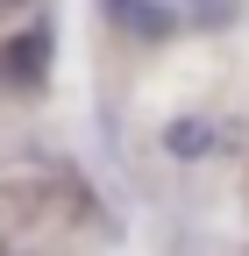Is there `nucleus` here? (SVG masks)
Here are the masks:
<instances>
[{
  "mask_svg": "<svg viewBox=\"0 0 249 256\" xmlns=\"http://www.w3.org/2000/svg\"><path fill=\"white\" fill-rule=\"evenodd\" d=\"M43 57H50V28H28V36L8 50V72L14 78H43Z\"/></svg>",
  "mask_w": 249,
  "mask_h": 256,
  "instance_id": "nucleus-1",
  "label": "nucleus"
},
{
  "mask_svg": "<svg viewBox=\"0 0 249 256\" xmlns=\"http://www.w3.org/2000/svg\"><path fill=\"white\" fill-rule=\"evenodd\" d=\"M171 150H178V156L214 150V128H200V121H171Z\"/></svg>",
  "mask_w": 249,
  "mask_h": 256,
  "instance_id": "nucleus-2",
  "label": "nucleus"
}]
</instances>
